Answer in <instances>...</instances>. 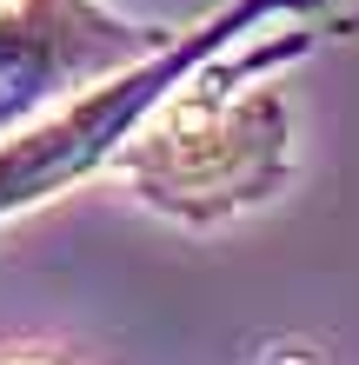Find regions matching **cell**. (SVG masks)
Masks as SVG:
<instances>
[{
  "instance_id": "obj_2",
  "label": "cell",
  "mask_w": 359,
  "mask_h": 365,
  "mask_svg": "<svg viewBox=\"0 0 359 365\" xmlns=\"http://www.w3.org/2000/svg\"><path fill=\"white\" fill-rule=\"evenodd\" d=\"M260 7H273V0H240V7H226L213 20V27H200L193 40L180 34L173 47H160L153 60L107 73V87H87L74 106H60L54 120L27 126V133H7V140H0V220L20 212V206L54 200L60 186H74V180H87L93 166H107L120 146L133 140V126L193 73V60L213 53L220 40L233 27H246Z\"/></svg>"
},
{
  "instance_id": "obj_1",
  "label": "cell",
  "mask_w": 359,
  "mask_h": 365,
  "mask_svg": "<svg viewBox=\"0 0 359 365\" xmlns=\"http://www.w3.org/2000/svg\"><path fill=\"white\" fill-rule=\"evenodd\" d=\"M113 166L146 206L206 226L240 206H260L286 180L293 120L273 87H246L226 73H200V80L186 73L180 93H166L133 126Z\"/></svg>"
},
{
  "instance_id": "obj_4",
  "label": "cell",
  "mask_w": 359,
  "mask_h": 365,
  "mask_svg": "<svg viewBox=\"0 0 359 365\" xmlns=\"http://www.w3.org/2000/svg\"><path fill=\"white\" fill-rule=\"evenodd\" d=\"M0 365H54L47 352H0Z\"/></svg>"
},
{
  "instance_id": "obj_3",
  "label": "cell",
  "mask_w": 359,
  "mask_h": 365,
  "mask_svg": "<svg viewBox=\"0 0 359 365\" xmlns=\"http://www.w3.org/2000/svg\"><path fill=\"white\" fill-rule=\"evenodd\" d=\"M180 34L126 27L93 0H0V140L40 100L67 93L74 80L120 73L173 47Z\"/></svg>"
}]
</instances>
